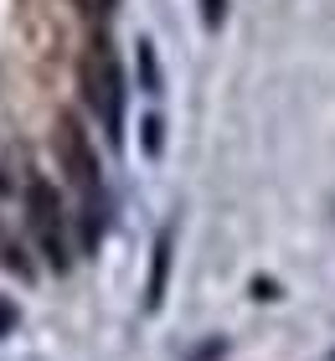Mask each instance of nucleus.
<instances>
[{
    "mask_svg": "<svg viewBox=\"0 0 335 361\" xmlns=\"http://www.w3.org/2000/svg\"><path fill=\"white\" fill-rule=\"evenodd\" d=\"M83 16H93V21H109L114 11H119V0H78Z\"/></svg>",
    "mask_w": 335,
    "mask_h": 361,
    "instance_id": "obj_7",
    "label": "nucleus"
},
{
    "mask_svg": "<svg viewBox=\"0 0 335 361\" xmlns=\"http://www.w3.org/2000/svg\"><path fill=\"white\" fill-rule=\"evenodd\" d=\"M222 21H227V0H201V26L222 31Z\"/></svg>",
    "mask_w": 335,
    "mask_h": 361,
    "instance_id": "obj_6",
    "label": "nucleus"
},
{
    "mask_svg": "<svg viewBox=\"0 0 335 361\" xmlns=\"http://www.w3.org/2000/svg\"><path fill=\"white\" fill-rule=\"evenodd\" d=\"M171 248H176V233L165 227L155 238V258H150V284H145V310H160L165 305V284H171Z\"/></svg>",
    "mask_w": 335,
    "mask_h": 361,
    "instance_id": "obj_4",
    "label": "nucleus"
},
{
    "mask_svg": "<svg viewBox=\"0 0 335 361\" xmlns=\"http://www.w3.org/2000/svg\"><path fill=\"white\" fill-rule=\"evenodd\" d=\"M11 325H16V310H11V305H0V336H6Z\"/></svg>",
    "mask_w": 335,
    "mask_h": 361,
    "instance_id": "obj_9",
    "label": "nucleus"
},
{
    "mask_svg": "<svg viewBox=\"0 0 335 361\" xmlns=\"http://www.w3.org/2000/svg\"><path fill=\"white\" fill-rule=\"evenodd\" d=\"M78 88H83V104H88V114L109 129V140L119 145L129 88H124V68H119V57H114V47H109L104 37H93V42H88V52H83V62H78Z\"/></svg>",
    "mask_w": 335,
    "mask_h": 361,
    "instance_id": "obj_2",
    "label": "nucleus"
},
{
    "mask_svg": "<svg viewBox=\"0 0 335 361\" xmlns=\"http://www.w3.org/2000/svg\"><path fill=\"white\" fill-rule=\"evenodd\" d=\"M145 150L160 155V119H145Z\"/></svg>",
    "mask_w": 335,
    "mask_h": 361,
    "instance_id": "obj_8",
    "label": "nucleus"
},
{
    "mask_svg": "<svg viewBox=\"0 0 335 361\" xmlns=\"http://www.w3.org/2000/svg\"><path fill=\"white\" fill-rule=\"evenodd\" d=\"M140 78H145V93H160V62H155V42H140Z\"/></svg>",
    "mask_w": 335,
    "mask_h": 361,
    "instance_id": "obj_5",
    "label": "nucleus"
},
{
    "mask_svg": "<svg viewBox=\"0 0 335 361\" xmlns=\"http://www.w3.org/2000/svg\"><path fill=\"white\" fill-rule=\"evenodd\" d=\"M52 145L83 202V248H98V238H104V171H98V150H93L88 129L78 124V114H57Z\"/></svg>",
    "mask_w": 335,
    "mask_h": 361,
    "instance_id": "obj_1",
    "label": "nucleus"
},
{
    "mask_svg": "<svg viewBox=\"0 0 335 361\" xmlns=\"http://www.w3.org/2000/svg\"><path fill=\"white\" fill-rule=\"evenodd\" d=\"M26 227H31V238H37L42 258L62 274L67 269V212L57 202V186L42 180V176L26 180Z\"/></svg>",
    "mask_w": 335,
    "mask_h": 361,
    "instance_id": "obj_3",
    "label": "nucleus"
}]
</instances>
